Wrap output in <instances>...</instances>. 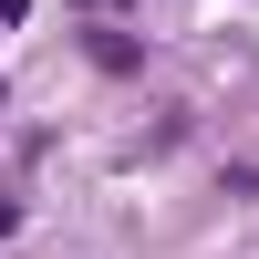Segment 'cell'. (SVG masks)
<instances>
[{"mask_svg": "<svg viewBox=\"0 0 259 259\" xmlns=\"http://www.w3.org/2000/svg\"><path fill=\"white\" fill-rule=\"evenodd\" d=\"M94 11H124V0H94Z\"/></svg>", "mask_w": 259, "mask_h": 259, "instance_id": "cell-1", "label": "cell"}, {"mask_svg": "<svg viewBox=\"0 0 259 259\" xmlns=\"http://www.w3.org/2000/svg\"><path fill=\"white\" fill-rule=\"evenodd\" d=\"M0 228H11V207H0Z\"/></svg>", "mask_w": 259, "mask_h": 259, "instance_id": "cell-2", "label": "cell"}]
</instances>
